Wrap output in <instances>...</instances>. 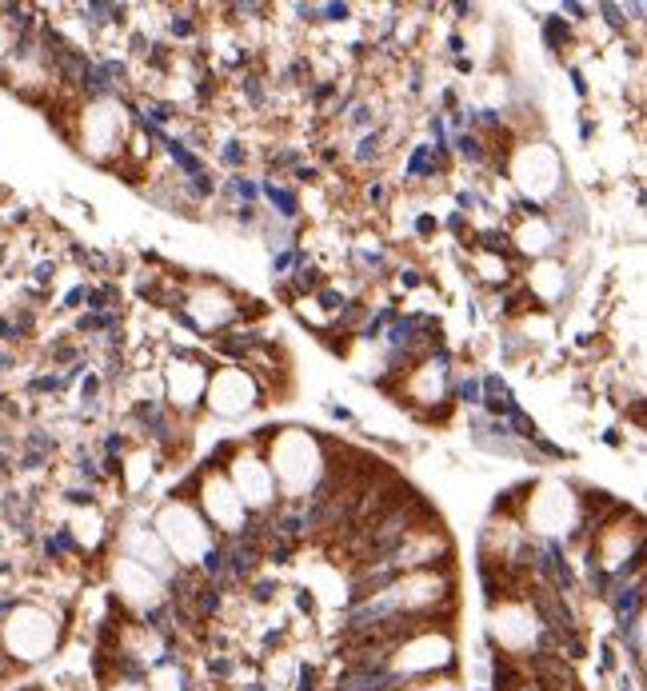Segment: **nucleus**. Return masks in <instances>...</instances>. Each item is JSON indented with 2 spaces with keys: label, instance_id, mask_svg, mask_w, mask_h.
Listing matches in <instances>:
<instances>
[{
  "label": "nucleus",
  "instance_id": "obj_1",
  "mask_svg": "<svg viewBox=\"0 0 647 691\" xmlns=\"http://www.w3.org/2000/svg\"><path fill=\"white\" fill-rule=\"evenodd\" d=\"M324 448L316 432L304 428H284L272 436V452H268V471L276 480L280 500H296L304 504L312 495V488L324 480Z\"/></svg>",
  "mask_w": 647,
  "mask_h": 691
},
{
  "label": "nucleus",
  "instance_id": "obj_2",
  "mask_svg": "<svg viewBox=\"0 0 647 691\" xmlns=\"http://www.w3.org/2000/svg\"><path fill=\"white\" fill-rule=\"evenodd\" d=\"M60 643V623L52 611L37 604H20L16 600L13 611L4 616L0 623V652L13 667H25V664H40L44 655L56 652Z\"/></svg>",
  "mask_w": 647,
  "mask_h": 691
},
{
  "label": "nucleus",
  "instance_id": "obj_3",
  "mask_svg": "<svg viewBox=\"0 0 647 691\" xmlns=\"http://www.w3.org/2000/svg\"><path fill=\"white\" fill-rule=\"evenodd\" d=\"M264 404H268V395L260 392V383L248 376V368H244V364H228V368H216L208 376V388H204V407H208V412H216V416L232 420V416H244V412L264 407Z\"/></svg>",
  "mask_w": 647,
  "mask_h": 691
},
{
  "label": "nucleus",
  "instance_id": "obj_4",
  "mask_svg": "<svg viewBox=\"0 0 647 691\" xmlns=\"http://www.w3.org/2000/svg\"><path fill=\"white\" fill-rule=\"evenodd\" d=\"M224 476L236 488L240 504L248 507V516H264V512H272L280 504V492H276V480H272V471H268V459H260L256 452H244V444L224 464Z\"/></svg>",
  "mask_w": 647,
  "mask_h": 691
},
{
  "label": "nucleus",
  "instance_id": "obj_5",
  "mask_svg": "<svg viewBox=\"0 0 647 691\" xmlns=\"http://www.w3.org/2000/svg\"><path fill=\"white\" fill-rule=\"evenodd\" d=\"M124 148V120H120V92L104 100L80 104V152L104 164V152Z\"/></svg>",
  "mask_w": 647,
  "mask_h": 691
},
{
  "label": "nucleus",
  "instance_id": "obj_6",
  "mask_svg": "<svg viewBox=\"0 0 647 691\" xmlns=\"http://www.w3.org/2000/svg\"><path fill=\"white\" fill-rule=\"evenodd\" d=\"M208 376H212V368L196 356V352H172V360H168L164 372H160V383H164L160 400L172 407L176 416H188V412H196L200 400H204Z\"/></svg>",
  "mask_w": 647,
  "mask_h": 691
},
{
  "label": "nucleus",
  "instance_id": "obj_7",
  "mask_svg": "<svg viewBox=\"0 0 647 691\" xmlns=\"http://www.w3.org/2000/svg\"><path fill=\"white\" fill-rule=\"evenodd\" d=\"M116 583H120V595H124L128 604H136L140 616L164 604V580H156L152 571L136 568L132 559H120V564H116Z\"/></svg>",
  "mask_w": 647,
  "mask_h": 691
},
{
  "label": "nucleus",
  "instance_id": "obj_8",
  "mask_svg": "<svg viewBox=\"0 0 647 691\" xmlns=\"http://www.w3.org/2000/svg\"><path fill=\"white\" fill-rule=\"evenodd\" d=\"M508 240L515 252H523V256H532V260H548L560 248V232H556L551 216H527L515 232H508Z\"/></svg>",
  "mask_w": 647,
  "mask_h": 691
},
{
  "label": "nucleus",
  "instance_id": "obj_9",
  "mask_svg": "<svg viewBox=\"0 0 647 691\" xmlns=\"http://www.w3.org/2000/svg\"><path fill=\"white\" fill-rule=\"evenodd\" d=\"M260 200H268L272 204V220L280 224H296L300 212H304V200H300V192L292 184H284V180H272V172L260 176Z\"/></svg>",
  "mask_w": 647,
  "mask_h": 691
},
{
  "label": "nucleus",
  "instance_id": "obj_10",
  "mask_svg": "<svg viewBox=\"0 0 647 691\" xmlns=\"http://www.w3.org/2000/svg\"><path fill=\"white\" fill-rule=\"evenodd\" d=\"M440 176H448V172H444L440 160L432 156V144H428V140L411 144L408 160H404V184H440Z\"/></svg>",
  "mask_w": 647,
  "mask_h": 691
},
{
  "label": "nucleus",
  "instance_id": "obj_11",
  "mask_svg": "<svg viewBox=\"0 0 647 691\" xmlns=\"http://www.w3.org/2000/svg\"><path fill=\"white\" fill-rule=\"evenodd\" d=\"M164 152H168V160L176 164L180 180H184V176H196V172H208V160H204L200 152H192V144H188L184 136H168V140H164Z\"/></svg>",
  "mask_w": 647,
  "mask_h": 691
},
{
  "label": "nucleus",
  "instance_id": "obj_12",
  "mask_svg": "<svg viewBox=\"0 0 647 691\" xmlns=\"http://www.w3.org/2000/svg\"><path fill=\"white\" fill-rule=\"evenodd\" d=\"M451 148H456V156H460L463 164H472V168H484L487 164V140L475 132H451L448 140Z\"/></svg>",
  "mask_w": 647,
  "mask_h": 691
},
{
  "label": "nucleus",
  "instance_id": "obj_13",
  "mask_svg": "<svg viewBox=\"0 0 647 691\" xmlns=\"http://www.w3.org/2000/svg\"><path fill=\"white\" fill-rule=\"evenodd\" d=\"M387 148V132L384 128H372V132H360V140H356V148H352V160L360 164V168H368V164H376L380 156H384Z\"/></svg>",
  "mask_w": 647,
  "mask_h": 691
},
{
  "label": "nucleus",
  "instance_id": "obj_14",
  "mask_svg": "<svg viewBox=\"0 0 647 691\" xmlns=\"http://www.w3.org/2000/svg\"><path fill=\"white\" fill-rule=\"evenodd\" d=\"M539 32H544V44H548L551 52H563L568 44H572V25H568L560 13L539 16Z\"/></svg>",
  "mask_w": 647,
  "mask_h": 691
},
{
  "label": "nucleus",
  "instance_id": "obj_15",
  "mask_svg": "<svg viewBox=\"0 0 647 691\" xmlns=\"http://www.w3.org/2000/svg\"><path fill=\"white\" fill-rule=\"evenodd\" d=\"M120 328V312H84V316H76V332L80 336H96V332H116Z\"/></svg>",
  "mask_w": 647,
  "mask_h": 691
},
{
  "label": "nucleus",
  "instance_id": "obj_16",
  "mask_svg": "<svg viewBox=\"0 0 647 691\" xmlns=\"http://www.w3.org/2000/svg\"><path fill=\"white\" fill-rule=\"evenodd\" d=\"M376 120H380V104H376V100H356L348 108V116H344V124L356 128V132H372Z\"/></svg>",
  "mask_w": 647,
  "mask_h": 691
},
{
  "label": "nucleus",
  "instance_id": "obj_17",
  "mask_svg": "<svg viewBox=\"0 0 647 691\" xmlns=\"http://www.w3.org/2000/svg\"><path fill=\"white\" fill-rule=\"evenodd\" d=\"M451 404H463V407H480V376L468 372V376H456L451 380Z\"/></svg>",
  "mask_w": 647,
  "mask_h": 691
},
{
  "label": "nucleus",
  "instance_id": "obj_18",
  "mask_svg": "<svg viewBox=\"0 0 647 691\" xmlns=\"http://www.w3.org/2000/svg\"><path fill=\"white\" fill-rule=\"evenodd\" d=\"M116 300H120L116 284H113V280H104L100 288H88V292H84V308L88 312H113Z\"/></svg>",
  "mask_w": 647,
  "mask_h": 691
},
{
  "label": "nucleus",
  "instance_id": "obj_19",
  "mask_svg": "<svg viewBox=\"0 0 647 691\" xmlns=\"http://www.w3.org/2000/svg\"><path fill=\"white\" fill-rule=\"evenodd\" d=\"M308 252L304 248H284V252H272V280H288V272L296 268V264H308Z\"/></svg>",
  "mask_w": 647,
  "mask_h": 691
},
{
  "label": "nucleus",
  "instance_id": "obj_20",
  "mask_svg": "<svg viewBox=\"0 0 647 691\" xmlns=\"http://www.w3.org/2000/svg\"><path fill=\"white\" fill-rule=\"evenodd\" d=\"M200 32L196 16H192V8H176L172 16H168V37L172 40H192Z\"/></svg>",
  "mask_w": 647,
  "mask_h": 691
},
{
  "label": "nucleus",
  "instance_id": "obj_21",
  "mask_svg": "<svg viewBox=\"0 0 647 691\" xmlns=\"http://www.w3.org/2000/svg\"><path fill=\"white\" fill-rule=\"evenodd\" d=\"M216 160L224 164V168H232V172H244V164H248V148H244L240 140H224V144L216 148Z\"/></svg>",
  "mask_w": 647,
  "mask_h": 691
},
{
  "label": "nucleus",
  "instance_id": "obj_22",
  "mask_svg": "<svg viewBox=\"0 0 647 691\" xmlns=\"http://www.w3.org/2000/svg\"><path fill=\"white\" fill-rule=\"evenodd\" d=\"M20 448H25V452H44V456H52V452H56V436H52L49 428H28V432L20 436Z\"/></svg>",
  "mask_w": 647,
  "mask_h": 691
},
{
  "label": "nucleus",
  "instance_id": "obj_23",
  "mask_svg": "<svg viewBox=\"0 0 647 691\" xmlns=\"http://www.w3.org/2000/svg\"><path fill=\"white\" fill-rule=\"evenodd\" d=\"M268 164L276 168V176H280V172H292V168H300V164H304V152H300L296 144H284V148H272V152H268Z\"/></svg>",
  "mask_w": 647,
  "mask_h": 691
},
{
  "label": "nucleus",
  "instance_id": "obj_24",
  "mask_svg": "<svg viewBox=\"0 0 647 691\" xmlns=\"http://www.w3.org/2000/svg\"><path fill=\"white\" fill-rule=\"evenodd\" d=\"M72 471L84 480V488H96V483H104V471H100V464L88 452H76V459H72Z\"/></svg>",
  "mask_w": 647,
  "mask_h": 691
},
{
  "label": "nucleus",
  "instance_id": "obj_25",
  "mask_svg": "<svg viewBox=\"0 0 647 691\" xmlns=\"http://www.w3.org/2000/svg\"><path fill=\"white\" fill-rule=\"evenodd\" d=\"M68 383H64V376L60 372H44V376H32L28 380V392L32 395H60Z\"/></svg>",
  "mask_w": 647,
  "mask_h": 691
},
{
  "label": "nucleus",
  "instance_id": "obj_26",
  "mask_svg": "<svg viewBox=\"0 0 647 691\" xmlns=\"http://www.w3.org/2000/svg\"><path fill=\"white\" fill-rule=\"evenodd\" d=\"M240 92H244V100H248V108L260 112L264 104H268V92H264V80L256 72H244V80H240Z\"/></svg>",
  "mask_w": 647,
  "mask_h": 691
},
{
  "label": "nucleus",
  "instance_id": "obj_27",
  "mask_svg": "<svg viewBox=\"0 0 647 691\" xmlns=\"http://www.w3.org/2000/svg\"><path fill=\"white\" fill-rule=\"evenodd\" d=\"M596 13L608 20V28H615V32H627V4H611V0H599Z\"/></svg>",
  "mask_w": 647,
  "mask_h": 691
},
{
  "label": "nucleus",
  "instance_id": "obj_28",
  "mask_svg": "<svg viewBox=\"0 0 647 691\" xmlns=\"http://www.w3.org/2000/svg\"><path fill=\"white\" fill-rule=\"evenodd\" d=\"M396 284L404 288V292H416V288L428 284V276H423L416 264H399V268H396Z\"/></svg>",
  "mask_w": 647,
  "mask_h": 691
},
{
  "label": "nucleus",
  "instance_id": "obj_29",
  "mask_svg": "<svg viewBox=\"0 0 647 691\" xmlns=\"http://www.w3.org/2000/svg\"><path fill=\"white\" fill-rule=\"evenodd\" d=\"M352 4H340V0H332V4H320V20L324 25H348L352 20Z\"/></svg>",
  "mask_w": 647,
  "mask_h": 691
},
{
  "label": "nucleus",
  "instance_id": "obj_30",
  "mask_svg": "<svg viewBox=\"0 0 647 691\" xmlns=\"http://www.w3.org/2000/svg\"><path fill=\"white\" fill-rule=\"evenodd\" d=\"M340 92V80H316V84L308 88V104H316V108H324L328 100Z\"/></svg>",
  "mask_w": 647,
  "mask_h": 691
},
{
  "label": "nucleus",
  "instance_id": "obj_31",
  "mask_svg": "<svg viewBox=\"0 0 647 691\" xmlns=\"http://www.w3.org/2000/svg\"><path fill=\"white\" fill-rule=\"evenodd\" d=\"M440 228H448L451 236H460L463 244H472V224H468V216H463V212L451 208V212H448V220L440 224Z\"/></svg>",
  "mask_w": 647,
  "mask_h": 691
},
{
  "label": "nucleus",
  "instance_id": "obj_32",
  "mask_svg": "<svg viewBox=\"0 0 647 691\" xmlns=\"http://www.w3.org/2000/svg\"><path fill=\"white\" fill-rule=\"evenodd\" d=\"M100 388H104V380H100V372L88 368L84 376H80V404H92V400H100Z\"/></svg>",
  "mask_w": 647,
  "mask_h": 691
},
{
  "label": "nucleus",
  "instance_id": "obj_33",
  "mask_svg": "<svg viewBox=\"0 0 647 691\" xmlns=\"http://www.w3.org/2000/svg\"><path fill=\"white\" fill-rule=\"evenodd\" d=\"M64 504H72V507H96V488H64Z\"/></svg>",
  "mask_w": 647,
  "mask_h": 691
},
{
  "label": "nucleus",
  "instance_id": "obj_34",
  "mask_svg": "<svg viewBox=\"0 0 647 691\" xmlns=\"http://www.w3.org/2000/svg\"><path fill=\"white\" fill-rule=\"evenodd\" d=\"M49 356H52V364H76V360H84V348H76V344H52L49 348Z\"/></svg>",
  "mask_w": 647,
  "mask_h": 691
},
{
  "label": "nucleus",
  "instance_id": "obj_35",
  "mask_svg": "<svg viewBox=\"0 0 647 691\" xmlns=\"http://www.w3.org/2000/svg\"><path fill=\"white\" fill-rule=\"evenodd\" d=\"M364 200H368V204H372V208H380V204H384V200H387V184H384V180H380V176H372V180H368V184H364Z\"/></svg>",
  "mask_w": 647,
  "mask_h": 691
},
{
  "label": "nucleus",
  "instance_id": "obj_36",
  "mask_svg": "<svg viewBox=\"0 0 647 691\" xmlns=\"http://www.w3.org/2000/svg\"><path fill=\"white\" fill-rule=\"evenodd\" d=\"M52 280H56V260H40L37 268H32V284H37V288H49Z\"/></svg>",
  "mask_w": 647,
  "mask_h": 691
},
{
  "label": "nucleus",
  "instance_id": "obj_37",
  "mask_svg": "<svg viewBox=\"0 0 647 691\" xmlns=\"http://www.w3.org/2000/svg\"><path fill=\"white\" fill-rule=\"evenodd\" d=\"M52 456H44V452H25L20 448V471H40V468H49Z\"/></svg>",
  "mask_w": 647,
  "mask_h": 691
},
{
  "label": "nucleus",
  "instance_id": "obj_38",
  "mask_svg": "<svg viewBox=\"0 0 647 691\" xmlns=\"http://www.w3.org/2000/svg\"><path fill=\"white\" fill-rule=\"evenodd\" d=\"M560 16L568 20V25H584V20H587V4H575V0H563V4H560Z\"/></svg>",
  "mask_w": 647,
  "mask_h": 691
},
{
  "label": "nucleus",
  "instance_id": "obj_39",
  "mask_svg": "<svg viewBox=\"0 0 647 691\" xmlns=\"http://www.w3.org/2000/svg\"><path fill=\"white\" fill-rule=\"evenodd\" d=\"M100 448H104V456H120L128 448V436L124 432H108L104 440H100Z\"/></svg>",
  "mask_w": 647,
  "mask_h": 691
},
{
  "label": "nucleus",
  "instance_id": "obj_40",
  "mask_svg": "<svg viewBox=\"0 0 647 691\" xmlns=\"http://www.w3.org/2000/svg\"><path fill=\"white\" fill-rule=\"evenodd\" d=\"M532 444H535V452H544L548 459H572V452H563L560 444H551V440H544V436H535Z\"/></svg>",
  "mask_w": 647,
  "mask_h": 691
},
{
  "label": "nucleus",
  "instance_id": "obj_41",
  "mask_svg": "<svg viewBox=\"0 0 647 691\" xmlns=\"http://www.w3.org/2000/svg\"><path fill=\"white\" fill-rule=\"evenodd\" d=\"M276 592H280V583H276V580H256V583H252V600H260V604H268Z\"/></svg>",
  "mask_w": 647,
  "mask_h": 691
},
{
  "label": "nucleus",
  "instance_id": "obj_42",
  "mask_svg": "<svg viewBox=\"0 0 647 691\" xmlns=\"http://www.w3.org/2000/svg\"><path fill=\"white\" fill-rule=\"evenodd\" d=\"M292 180H296V184H316V180H320V168H316V164H300V168H292Z\"/></svg>",
  "mask_w": 647,
  "mask_h": 691
},
{
  "label": "nucleus",
  "instance_id": "obj_43",
  "mask_svg": "<svg viewBox=\"0 0 647 691\" xmlns=\"http://www.w3.org/2000/svg\"><path fill=\"white\" fill-rule=\"evenodd\" d=\"M440 232V220H436V216H428V212H423V216H416V236H436Z\"/></svg>",
  "mask_w": 647,
  "mask_h": 691
},
{
  "label": "nucleus",
  "instance_id": "obj_44",
  "mask_svg": "<svg viewBox=\"0 0 647 691\" xmlns=\"http://www.w3.org/2000/svg\"><path fill=\"white\" fill-rule=\"evenodd\" d=\"M108 691H148V683L144 679H116V683H108Z\"/></svg>",
  "mask_w": 647,
  "mask_h": 691
},
{
  "label": "nucleus",
  "instance_id": "obj_45",
  "mask_svg": "<svg viewBox=\"0 0 647 691\" xmlns=\"http://www.w3.org/2000/svg\"><path fill=\"white\" fill-rule=\"evenodd\" d=\"M84 292H88L84 284L68 288V292H64V304H60V308H80V300H84Z\"/></svg>",
  "mask_w": 647,
  "mask_h": 691
},
{
  "label": "nucleus",
  "instance_id": "obj_46",
  "mask_svg": "<svg viewBox=\"0 0 647 691\" xmlns=\"http://www.w3.org/2000/svg\"><path fill=\"white\" fill-rule=\"evenodd\" d=\"M448 52H451V56H463V52H468V40H463V32H448Z\"/></svg>",
  "mask_w": 647,
  "mask_h": 691
},
{
  "label": "nucleus",
  "instance_id": "obj_47",
  "mask_svg": "<svg viewBox=\"0 0 647 691\" xmlns=\"http://www.w3.org/2000/svg\"><path fill=\"white\" fill-rule=\"evenodd\" d=\"M568 76H572V88H575V96H587V80H584V72H579L575 64L568 68Z\"/></svg>",
  "mask_w": 647,
  "mask_h": 691
},
{
  "label": "nucleus",
  "instance_id": "obj_48",
  "mask_svg": "<svg viewBox=\"0 0 647 691\" xmlns=\"http://www.w3.org/2000/svg\"><path fill=\"white\" fill-rule=\"evenodd\" d=\"M8 340H20V336H16V328H13L8 316H0V344H8Z\"/></svg>",
  "mask_w": 647,
  "mask_h": 691
},
{
  "label": "nucleus",
  "instance_id": "obj_49",
  "mask_svg": "<svg viewBox=\"0 0 647 691\" xmlns=\"http://www.w3.org/2000/svg\"><path fill=\"white\" fill-rule=\"evenodd\" d=\"M320 164H340V148H336V144H324V148H320ZM320 164H316V168H320Z\"/></svg>",
  "mask_w": 647,
  "mask_h": 691
},
{
  "label": "nucleus",
  "instance_id": "obj_50",
  "mask_svg": "<svg viewBox=\"0 0 647 691\" xmlns=\"http://www.w3.org/2000/svg\"><path fill=\"white\" fill-rule=\"evenodd\" d=\"M328 416H332V420H340V424H352V412L344 404H328Z\"/></svg>",
  "mask_w": 647,
  "mask_h": 691
},
{
  "label": "nucleus",
  "instance_id": "obj_51",
  "mask_svg": "<svg viewBox=\"0 0 647 691\" xmlns=\"http://www.w3.org/2000/svg\"><path fill=\"white\" fill-rule=\"evenodd\" d=\"M451 13H456V20H472L475 4H463V0H460V4H451Z\"/></svg>",
  "mask_w": 647,
  "mask_h": 691
},
{
  "label": "nucleus",
  "instance_id": "obj_52",
  "mask_svg": "<svg viewBox=\"0 0 647 691\" xmlns=\"http://www.w3.org/2000/svg\"><path fill=\"white\" fill-rule=\"evenodd\" d=\"M20 600V595H0V623H4V616L13 611V604Z\"/></svg>",
  "mask_w": 647,
  "mask_h": 691
},
{
  "label": "nucleus",
  "instance_id": "obj_53",
  "mask_svg": "<svg viewBox=\"0 0 647 691\" xmlns=\"http://www.w3.org/2000/svg\"><path fill=\"white\" fill-rule=\"evenodd\" d=\"M8 368H16V356L8 348H0V372H8Z\"/></svg>",
  "mask_w": 647,
  "mask_h": 691
},
{
  "label": "nucleus",
  "instance_id": "obj_54",
  "mask_svg": "<svg viewBox=\"0 0 647 691\" xmlns=\"http://www.w3.org/2000/svg\"><path fill=\"white\" fill-rule=\"evenodd\" d=\"M475 64H472V56H456V72H472Z\"/></svg>",
  "mask_w": 647,
  "mask_h": 691
},
{
  "label": "nucleus",
  "instance_id": "obj_55",
  "mask_svg": "<svg viewBox=\"0 0 647 691\" xmlns=\"http://www.w3.org/2000/svg\"><path fill=\"white\" fill-rule=\"evenodd\" d=\"M603 444H611V448H620V444H623V436H620V432H615V428H611V432H603Z\"/></svg>",
  "mask_w": 647,
  "mask_h": 691
},
{
  "label": "nucleus",
  "instance_id": "obj_56",
  "mask_svg": "<svg viewBox=\"0 0 647 691\" xmlns=\"http://www.w3.org/2000/svg\"><path fill=\"white\" fill-rule=\"evenodd\" d=\"M8 471H13V456H4V452H0V476H8Z\"/></svg>",
  "mask_w": 647,
  "mask_h": 691
},
{
  "label": "nucleus",
  "instance_id": "obj_57",
  "mask_svg": "<svg viewBox=\"0 0 647 691\" xmlns=\"http://www.w3.org/2000/svg\"><path fill=\"white\" fill-rule=\"evenodd\" d=\"M4 260H8V248L0 244V268H4Z\"/></svg>",
  "mask_w": 647,
  "mask_h": 691
},
{
  "label": "nucleus",
  "instance_id": "obj_58",
  "mask_svg": "<svg viewBox=\"0 0 647 691\" xmlns=\"http://www.w3.org/2000/svg\"><path fill=\"white\" fill-rule=\"evenodd\" d=\"M0 547H4V531H0Z\"/></svg>",
  "mask_w": 647,
  "mask_h": 691
}]
</instances>
